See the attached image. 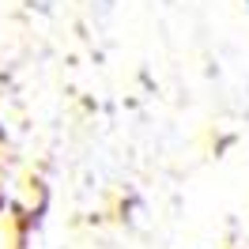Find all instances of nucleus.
Wrapping results in <instances>:
<instances>
[{
  "mask_svg": "<svg viewBox=\"0 0 249 249\" xmlns=\"http://www.w3.org/2000/svg\"><path fill=\"white\" fill-rule=\"evenodd\" d=\"M246 8H249V0H246Z\"/></svg>",
  "mask_w": 249,
  "mask_h": 249,
  "instance_id": "obj_1",
  "label": "nucleus"
}]
</instances>
